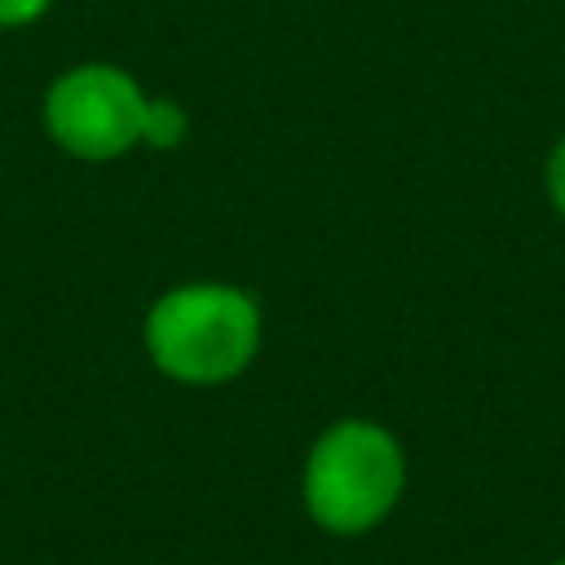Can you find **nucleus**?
Masks as SVG:
<instances>
[{"instance_id": "nucleus-1", "label": "nucleus", "mask_w": 565, "mask_h": 565, "mask_svg": "<svg viewBox=\"0 0 565 565\" xmlns=\"http://www.w3.org/2000/svg\"><path fill=\"white\" fill-rule=\"evenodd\" d=\"M265 340L260 300L221 278H194L159 291L141 318L150 366L185 388H221L252 371Z\"/></svg>"}, {"instance_id": "nucleus-2", "label": "nucleus", "mask_w": 565, "mask_h": 565, "mask_svg": "<svg viewBox=\"0 0 565 565\" xmlns=\"http://www.w3.org/2000/svg\"><path fill=\"white\" fill-rule=\"evenodd\" d=\"M406 446L397 433L366 415L331 419L305 450L300 508L335 539L380 530L406 494Z\"/></svg>"}, {"instance_id": "nucleus-3", "label": "nucleus", "mask_w": 565, "mask_h": 565, "mask_svg": "<svg viewBox=\"0 0 565 565\" xmlns=\"http://www.w3.org/2000/svg\"><path fill=\"white\" fill-rule=\"evenodd\" d=\"M146 88L115 62H75L57 71L40 97L49 141L79 163H110L141 146Z\"/></svg>"}, {"instance_id": "nucleus-7", "label": "nucleus", "mask_w": 565, "mask_h": 565, "mask_svg": "<svg viewBox=\"0 0 565 565\" xmlns=\"http://www.w3.org/2000/svg\"><path fill=\"white\" fill-rule=\"evenodd\" d=\"M547 565H565V556H561V561H547Z\"/></svg>"}, {"instance_id": "nucleus-5", "label": "nucleus", "mask_w": 565, "mask_h": 565, "mask_svg": "<svg viewBox=\"0 0 565 565\" xmlns=\"http://www.w3.org/2000/svg\"><path fill=\"white\" fill-rule=\"evenodd\" d=\"M53 0H0V31H26L44 22Z\"/></svg>"}, {"instance_id": "nucleus-6", "label": "nucleus", "mask_w": 565, "mask_h": 565, "mask_svg": "<svg viewBox=\"0 0 565 565\" xmlns=\"http://www.w3.org/2000/svg\"><path fill=\"white\" fill-rule=\"evenodd\" d=\"M543 190H547L552 212L565 221V137L547 150V163H543Z\"/></svg>"}, {"instance_id": "nucleus-4", "label": "nucleus", "mask_w": 565, "mask_h": 565, "mask_svg": "<svg viewBox=\"0 0 565 565\" xmlns=\"http://www.w3.org/2000/svg\"><path fill=\"white\" fill-rule=\"evenodd\" d=\"M190 137V115L177 97H146V119H141V146L150 150H177Z\"/></svg>"}]
</instances>
